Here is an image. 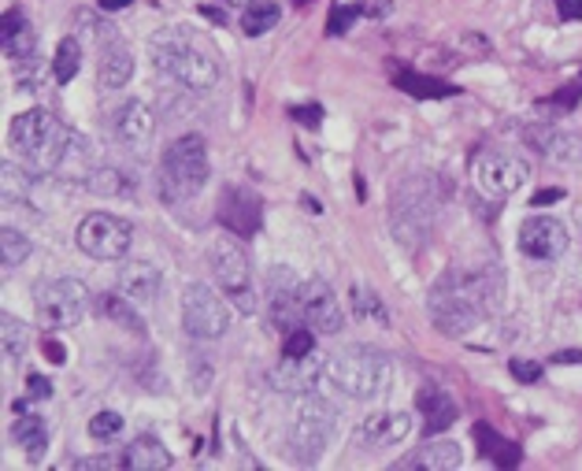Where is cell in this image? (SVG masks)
I'll return each instance as SVG.
<instances>
[{"label": "cell", "instance_id": "obj_5", "mask_svg": "<svg viewBox=\"0 0 582 471\" xmlns=\"http://www.w3.org/2000/svg\"><path fill=\"white\" fill-rule=\"evenodd\" d=\"M212 163L201 135H182L160 157V186L168 197H197L208 186Z\"/></svg>", "mask_w": 582, "mask_h": 471}, {"label": "cell", "instance_id": "obj_44", "mask_svg": "<svg viewBox=\"0 0 582 471\" xmlns=\"http://www.w3.org/2000/svg\"><path fill=\"white\" fill-rule=\"evenodd\" d=\"M360 8V15H390V0H364V4H356Z\"/></svg>", "mask_w": 582, "mask_h": 471}, {"label": "cell", "instance_id": "obj_40", "mask_svg": "<svg viewBox=\"0 0 582 471\" xmlns=\"http://www.w3.org/2000/svg\"><path fill=\"white\" fill-rule=\"evenodd\" d=\"M508 372H513V375L519 378V383L535 386L538 378H542V364H535V361H519V356H516V361L508 364Z\"/></svg>", "mask_w": 582, "mask_h": 471}, {"label": "cell", "instance_id": "obj_9", "mask_svg": "<svg viewBox=\"0 0 582 471\" xmlns=\"http://www.w3.org/2000/svg\"><path fill=\"white\" fill-rule=\"evenodd\" d=\"M37 297V320L48 331H67V327H78L82 315L89 309V290L78 279H45L34 290Z\"/></svg>", "mask_w": 582, "mask_h": 471}, {"label": "cell", "instance_id": "obj_3", "mask_svg": "<svg viewBox=\"0 0 582 471\" xmlns=\"http://www.w3.org/2000/svg\"><path fill=\"white\" fill-rule=\"evenodd\" d=\"M75 130L60 127L45 108H30L23 116L12 119L8 127V146L15 149V157L34 163L37 171H60L71 157V149L78 146Z\"/></svg>", "mask_w": 582, "mask_h": 471}, {"label": "cell", "instance_id": "obj_2", "mask_svg": "<svg viewBox=\"0 0 582 471\" xmlns=\"http://www.w3.org/2000/svg\"><path fill=\"white\" fill-rule=\"evenodd\" d=\"M323 378L353 402H379L394 390V361L375 345H345L323 364Z\"/></svg>", "mask_w": 582, "mask_h": 471}, {"label": "cell", "instance_id": "obj_17", "mask_svg": "<svg viewBox=\"0 0 582 471\" xmlns=\"http://www.w3.org/2000/svg\"><path fill=\"white\" fill-rule=\"evenodd\" d=\"M519 249L535 260H557L568 253V227L553 216H530L519 227Z\"/></svg>", "mask_w": 582, "mask_h": 471}, {"label": "cell", "instance_id": "obj_14", "mask_svg": "<svg viewBox=\"0 0 582 471\" xmlns=\"http://www.w3.org/2000/svg\"><path fill=\"white\" fill-rule=\"evenodd\" d=\"M301 312H304V323L315 327L320 334H338L345 327V312L338 304V293H334L320 275L301 279Z\"/></svg>", "mask_w": 582, "mask_h": 471}, {"label": "cell", "instance_id": "obj_49", "mask_svg": "<svg viewBox=\"0 0 582 471\" xmlns=\"http://www.w3.org/2000/svg\"><path fill=\"white\" fill-rule=\"evenodd\" d=\"M45 353H48V361H53V364H64L67 361V353H64V345H60V342H48Z\"/></svg>", "mask_w": 582, "mask_h": 471}, {"label": "cell", "instance_id": "obj_21", "mask_svg": "<svg viewBox=\"0 0 582 471\" xmlns=\"http://www.w3.org/2000/svg\"><path fill=\"white\" fill-rule=\"evenodd\" d=\"M4 60L15 71L37 67V34L30 30L23 12H4Z\"/></svg>", "mask_w": 582, "mask_h": 471}, {"label": "cell", "instance_id": "obj_50", "mask_svg": "<svg viewBox=\"0 0 582 471\" xmlns=\"http://www.w3.org/2000/svg\"><path fill=\"white\" fill-rule=\"evenodd\" d=\"M301 201H304V208H312V212H315V216H320V212H323V204H320V201H315V197H309V193H304V197H301Z\"/></svg>", "mask_w": 582, "mask_h": 471}, {"label": "cell", "instance_id": "obj_45", "mask_svg": "<svg viewBox=\"0 0 582 471\" xmlns=\"http://www.w3.org/2000/svg\"><path fill=\"white\" fill-rule=\"evenodd\" d=\"M557 12L564 19H582V0H557Z\"/></svg>", "mask_w": 582, "mask_h": 471}, {"label": "cell", "instance_id": "obj_16", "mask_svg": "<svg viewBox=\"0 0 582 471\" xmlns=\"http://www.w3.org/2000/svg\"><path fill=\"white\" fill-rule=\"evenodd\" d=\"M408 431H412V419H408L405 413H371L356 424L353 446L364 449V453H379V449L405 442Z\"/></svg>", "mask_w": 582, "mask_h": 471}, {"label": "cell", "instance_id": "obj_13", "mask_svg": "<svg viewBox=\"0 0 582 471\" xmlns=\"http://www.w3.org/2000/svg\"><path fill=\"white\" fill-rule=\"evenodd\" d=\"M219 223L234 234V238H252L263 223V201L257 197V190L238 186V182H234V186H223Z\"/></svg>", "mask_w": 582, "mask_h": 471}, {"label": "cell", "instance_id": "obj_1", "mask_svg": "<svg viewBox=\"0 0 582 471\" xmlns=\"http://www.w3.org/2000/svg\"><path fill=\"white\" fill-rule=\"evenodd\" d=\"M502 275L494 268H449L427 293V312L438 331L467 334L502 309Z\"/></svg>", "mask_w": 582, "mask_h": 471}, {"label": "cell", "instance_id": "obj_37", "mask_svg": "<svg viewBox=\"0 0 582 471\" xmlns=\"http://www.w3.org/2000/svg\"><path fill=\"white\" fill-rule=\"evenodd\" d=\"M309 353H315V334L301 323L282 338V356H309Z\"/></svg>", "mask_w": 582, "mask_h": 471}, {"label": "cell", "instance_id": "obj_12", "mask_svg": "<svg viewBox=\"0 0 582 471\" xmlns=\"http://www.w3.org/2000/svg\"><path fill=\"white\" fill-rule=\"evenodd\" d=\"M472 179L483 197L505 201V197H513L519 186H527L530 163L524 157H513V152H478L472 160Z\"/></svg>", "mask_w": 582, "mask_h": 471}, {"label": "cell", "instance_id": "obj_46", "mask_svg": "<svg viewBox=\"0 0 582 471\" xmlns=\"http://www.w3.org/2000/svg\"><path fill=\"white\" fill-rule=\"evenodd\" d=\"M560 197H564V190H538L535 201H530V204H535V208H542V204H553V201H560Z\"/></svg>", "mask_w": 582, "mask_h": 471}, {"label": "cell", "instance_id": "obj_39", "mask_svg": "<svg viewBox=\"0 0 582 471\" xmlns=\"http://www.w3.org/2000/svg\"><path fill=\"white\" fill-rule=\"evenodd\" d=\"M356 15H360V8H353V4H342V8H334L331 12V34H345V30H349L353 23H356Z\"/></svg>", "mask_w": 582, "mask_h": 471}, {"label": "cell", "instance_id": "obj_19", "mask_svg": "<svg viewBox=\"0 0 582 471\" xmlns=\"http://www.w3.org/2000/svg\"><path fill=\"white\" fill-rule=\"evenodd\" d=\"M111 130L122 146H146V141L157 135V116L146 100H122V105L111 111Z\"/></svg>", "mask_w": 582, "mask_h": 471}, {"label": "cell", "instance_id": "obj_36", "mask_svg": "<svg viewBox=\"0 0 582 471\" xmlns=\"http://www.w3.org/2000/svg\"><path fill=\"white\" fill-rule=\"evenodd\" d=\"M0 175H4V204L12 208V204H26V175L12 163H4L0 168Z\"/></svg>", "mask_w": 582, "mask_h": 471}, {"label": "cell", "instance_id": "obj_23", "mask_svg": "<svg viewBox=\"0 0 582 471\" xmlns=\"http://www.w3.org/2000/svg\"><path fill=\"white\" fill-rule=\"evenodd\" d=\"M119 290L130 297V301L146 304V301H157L160 290H163V275L152 268L146 260H130L127 268L119 271Z\"/></svg>", "mask_w": 582, "mask_h": 471}, {"label": "cell", "instance_id": "obj_38", "mask_svg": "<svg viewBox=\"0 0 582 471\" xmlns=\"http://www.w3.org/2000/svg\"><path fill=\"white\" fill-rule=\"evenodd\" d=\"M122 431V416L119 413H97L89 419V435L100 438V442H108V438H116Z\"/></svg>", "mask_w": 582, "mask_h": 471}, {"label": "cell", "instance_id": "obj_33", "mask_svg": "<svg viewBox=\"0 0 582 471\" xmlns=\"http://www.w3.org/2000/svg\"><path fill=\"white\" fill-rule=\"evenodd\" d=\"M30 256V238L23 231L15 227H4L0 231V268L4 271H15L19 264H23Z\"/></svg>", "mask_w": 582, "mask_h": 471}, {"label": "cell", "instance_id": "obj_4", "mask_svg": "<svg viewBox=\"0 0 582 471\" xmlns=\"http://www.w3.org/2000/svg\"><path fill=\"white\" fill-rule=\"evenodd\" d=\"M442 212V197H438V179L431 175H408L401 190H394L390 204V227L394 238L416 249L420 242L431 238L434 220Z\"/></svg>", "mask_w": 582, "mask_h": 471}, {"label": "cell", "instance_id": "obj_52", "mask_svg": "<svg viewBox=\"0 0 582 471\" xmlns=\"http://www.w3.org/2000/svg\"><path fill=\"white\" fill-rule=\"evenodd\" d=\"M301 4H304V0H301Z\"/></svg>", "mask_w": 582, "mask_h": 471}, {"label": "cell", "instance_id": "obj_18", "mask_svg": "<svg viewBox=\"0 0 582 471\" xmlns=\"http://www.w3.org/2000/svg\"><path fill=\"white\" fill-rule=\"evenodd\" d=\"M524 141L538 152V157H546L553 163H571L582 157V138L571 135V130L553 127V122H546V119L524 127Z\"/></svg>", "mask_w": 582, "mask_h": 471}, {"label": "cell", "instance_id": "obj_41", "mask_svg": "<svg viewBox=\"0 0 582 471\" xmlns=\"http://www.w3.org/2000/svg\"><path fill=\"white\" fill-rule=\"evenodd\" d=\"M582 100V82H575V86H564L557 97H549V108H560V111H568V108H575Z\"/></svg>", "mask_w": 582, "mask_h": 471}, {"label": "cell", "instance_id": "obj_48", "mask_svg": "<svg viewBox=\"0 0 582 471\" xmlns=\"http://www.w3.org/2000/svg\"><path fill=\"white\" fill-rule=\"evenodd\" d=\"M134 0H97L100 12H122V8H130Z\"/></svg>", "mask_w": 582, "mask_h": 471}, {"label": "cell", "instance_id": "obj_27", "mask_svg": "<svg viewBox=\"0 0 582 471\" xmlns=\"http://www.w3.org/2000/svg\"><path fill=\"white\" fill-rule=\"evenodd\" d=\"M12 438H15V446L23 449L30 460L45 457V449H48V427H45V419H41V416L19 413V419L12 424Z\"/></svg>", "mask_w": 582, "mask_h": 471}, {"label": "cell", "instance_id": "obj_6", "mask_svg": "<svg viewBox=\"0 0 582 471\" xmlns=\"http://www.w3.org/2000/svg\"><path fill=\"white\" fill-rule=\"evenodd\" d=\"M149 53H152V64H157L163 75H171L179 86L193 89V94H208V89L219 82L216 64L179 34H152Z\"/></svg>", "mask_w": 582, "mask_h": 471}, {"label": "cell", "instance_id": "obj_31", "mask_svg": "<svg viewBox=\"0 0 582 471\" xmlns=\"http://www.w3.org/2000/svg\"><path fill=\"white\" fill-rule=\"evenodd\" d=\"M26 345H30L26 327L15 315H0V353H4V361L19 364L26 356Z\"/></svg>", "mask_w": 582, "mask_h": 471}, {"label": "cell", "instance_id": "obj_10", "mask_svg": "<svg viewBox=\"0 0 582 471\" xmlns=\"http://www.w3.org/2000/svg\"><path fill=\"white\" fill-rule=\"evenodd\" d=\"M75 242L94 260H122L130 253V242H134V227L122 216H111V212H89L78 223Z\"/></svg>", "mask_w": 582, "mask_h": 471}, {"label": "cell", "instance_id": "obj_8", "mask_svg": "<svg viewBox=\"0 0 582 471\" xmlns=\"http://www.w3.org/2000/svg\"><path fill=\"white\" fill-rule=\"evenodd\" d=\"M208 268L216 275L223 297H230L234 309H241L245 315L257 312V293H252V271H249V256L241 253L238 242L216 238L208 245Z\"/></svg>", "mask_w": 582, "mask_h": 471}, {"label": "cell", "instance_id": "obj_29", "mask_svg": "<svg viewBox=\"0 0 582 471\" xmlns=\"http://www.w3.org/2000/svg\"><path fill=\"white\" fill-rule=\"evenodd\" d=\"M475 438H478V449H483V457L494 460L497 468H519V460H524L519 446L508 442V438H502L489 424H475Z\"/></svg>", "mask_w": 582, "mask_h": 471}, {"label": "cell", "instance_id": "obj_24", "mask_svg": "<svg viewBox=\"0 0 582 471\" xmlns=\"http://www.w3.org/2000/svg\"><path fill=\"white\" fill-rule=\"evenodd\" d=\"M171 464H175V457H171L168 446L152 435L134 438V442L127 446V453H122V468H130V471H168Z\"/></svg>", "mask_w": 582, "mask_h": 471}, {"label": "cell", "instance_id": "obj_25", "mask_svg": "<svg viewBox=\"0 0 582 471\" xmlns=\"http://www.w3.org/2000/svg\"><path fill=\"white\" fill-rule=\"evenodd\" d=\"M461 446L456 442H449V438H438V442H427L416 449L412 457L401 460V468H427V471H453V468H461Z\"/></svg>", "mask_w": 582, "mask_h": 471}, {"label": "cell", "instance_id": "obj_20", "mask_svg": "<svg viewBox=\"0 0 582 471\" xmlns=\"http://www.w3.org/2000/svg\"><path fill=\"white\" fill-rule=\"evenodd\" d=\"M323 364L315 353L309 356H282L279 367L271 372V383H274V390H282V394H309L315 383L323 378Z\"/></svg>", "mask_w": 582, "mask_h": 471}, {"label": "cell", "instance_id": "obj_30", "mask_svg": "<svg viewBox=\"0 0 582 471\" xmlns=\"http://www.w3.org/2000/svg\"><path fill=\"white\" fill-rule=\"evenodd\" d=\"M349 304L356 312V320L371 323V327H390V309H386V301L375 290H367V286H353L349 290Z\"/></svg>", "mask_w": 582, "mask_h": 471}, {"label": "cell", "instance_id": "obj_35", "mask_svg": "<svg viewBox=\"0 0 582 471\" xmlns=\"http://www.w3.org/2000/svg\"><path fill=\"white\" fill-rule=\"evenodd\" d=\"M86 179H89L86 186L94 190V193H105V197H116V193H130V190H134V182L122 179L119 171H111V168H94Z\"/></svg>", "mask_w": 582, "mask_h": 471}, {"label": "cell", "instance_id": "obj_51", "mask_svg": "<svg viewBox=\"0 0 582 471\" xmlns=\"http://www.w3.org/2000/svg\"><path fill=\"white\" fill-rule=\"evenodd\" d=\"M234 4H252V0H234Z\"/></svg>", "mask_w": 582, "mask_h": 471}, {"label": "cell", "instance_id": "obj_15", "mask_svg": "<svg viewBox=\"0 0 582 471\" xmlns=\"http://www.w3.org/2000/svg\"><path fill=\"white\" fill-rule=\"evenodd\" d=\"M94 38H97V49H100V67H97V78L105 89H122L130 78H134V56H130L127 41L116 34V26L100 23L94 26Z\"/></svg>", "mask_w": 582, "mask_h": 471}, {"label": "cell", "instance_id": "obj_7", "mask_svg": "<svg viewBox=\"0 0 582 471\" xmlns=\"http://www.w3.org/2000/svg\"><path fill=\"white\" fill-rule=\"evenodd\" d=\"M334 427H338V413H334V405L326 397L312 390L298 394V405H293V419H290V446L301 464H315L326 453Z\"/></svg>", "mask_w": 582, "mask_h": 471}, {"label": "cell", "instance_id": "obj_28", "mask_svg": "<svg viewBox=\"0 0 582 471\" xmlns=\"http://www.w3.org/2000/svg\"><path fill=\"white\" fill-rule=\"evenodd\" d=\"M394 86L405 89L408 97H420V100H442V97H453L456 86H449L442 78H427V75H416V71H394Z\"/></svg>", "mask_w": 582, "mask_h": 471}, {"label": "cell", "instance_id": "obj_26", "mask_svg": "<svg viewBox=\"0 0 582 471\" xmlns=\"http://www.w3.org/2000/svg\"><path fill=\"white\" fill-rule=\"evenodd\" d=\"M94 312H97V320H108L111 327H122V331H134V334L146 331V323H141L134 301H130L127 293H100V297H94Z\"/></svg>", "mask_w": 582, "mask_h": 471}, {"label": "cell", "instance_id": "obj_11", "mask_svg": "<svg viewBox=\"0 0 582 471\" xmlns=\"http://www.w3.org/2000/svg\"><path fill=\"white\" fill-rule=\"evenodd\" d=\"M182 327H186L190 338H201V342H212V338H223L230 327V309L227 301L204 282H190L182 290Z\"/></svg>", "mask_w": 582, "mask_h": 471}, {"label": "cell", "instance_id": "obj_42", "mask_svg": "<svg viewBox=\"0 0 582 471\" xmlns=\"http://www.w3.org/2000/svg\"><path fill=\"white\" fill-rule=\"evenodd\" d=\"M290 116L301 122V127H320L323 122V108L320 105H298V108H290Z\"/></svg>", "mask_w": 582, "mask_h": 471}, {"label": "cell", "instance_id": "obj_34", "mask_svg": "<svg viewBox=\"0 0 582 471\" xmlns=\"http://www.w3.org/2000/svg\"><path fill=\"white\" fill-rule=\"evenodd\" d=\"M78 67H82V45H78V38H64L56 45V60H53V75L56 82H67L78 75Z\"/></svg>", "mask_w": 582, "mask_h": 471}, {"label": "cell", "instance_id": "obj_47", "mask_svg": "<svg viewBox=\"0 0 582 471\" xmlns=\"http://www.w3.org/2000/svg\"><path fill=\"white\" fill-rule=\"evenodd\" d=\"M75 468H82V471H89V468H116V460H111V457H89V460H78V464Z\"/></svg>", "mask_w": 582, "mask_h": 471}, {"label": "cell", "instance_id": "obj_32", "mask_svg": "<svg viewBox=\"0 0 582 471\" xmlns=\"http://www.w3.org/2000/svg\"><path fill=\"white\" fill-rule=\"evenodd\" d=\"M274 23H279V4H271V0H252V4H245L241 30L249 38L268 34V30H274Z\"/></svg>", "mask_w": 582, "mask_h": 471}, {"label": "cell", "instance_id": "obj_22", "mask_svg": "<svg viewBox=\"0 0 582 471\" xmlns=\"http://www.w3.org/2000/svg\"><path fill=\"white\" fill-rule=\"evenodd\" d=\"M416 405H420V413H423L427 435H445L449 427L456 424V402L442 390V386L427 383L423 390L416 394Z\"/></svg>", "mask_w": 582, "mask_h": 471}, {"label": "cell", "instance_id": "obj_43", "mask_svg": "<svg viewBox=\"0 0 582 471\" xmlns=\"http://www.w3.org/2000/svg\"><path fill=\"white\" fill-rule=\"evenodd\" d=\"M48 394H53V383H48L45 375H30L26 378V397H30V402H45Z\"/></svg>", "mask_w": 582, "mask_h": 471}]
</instances>
